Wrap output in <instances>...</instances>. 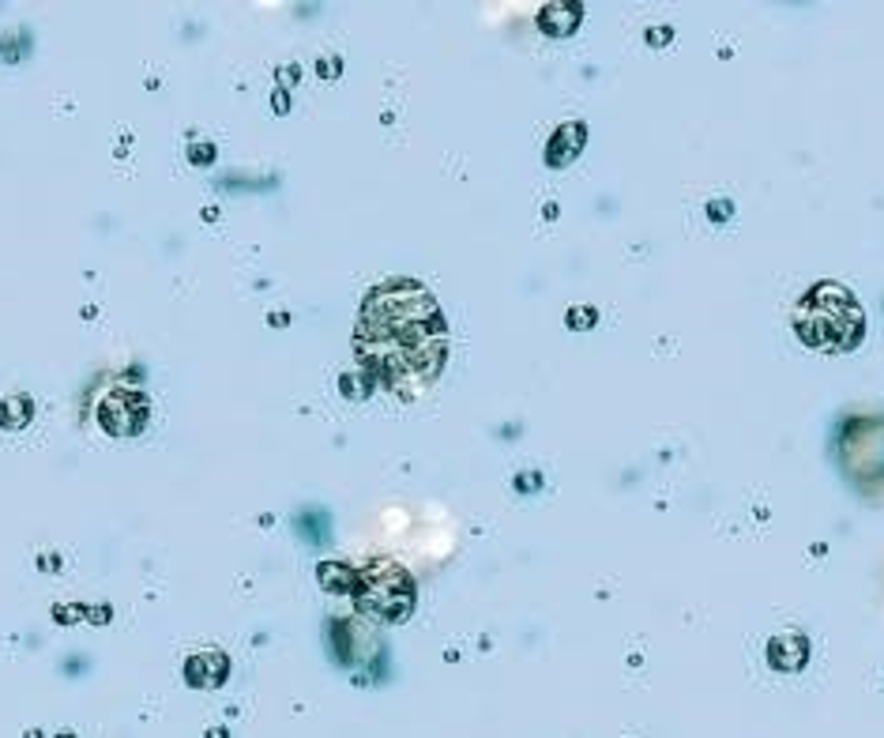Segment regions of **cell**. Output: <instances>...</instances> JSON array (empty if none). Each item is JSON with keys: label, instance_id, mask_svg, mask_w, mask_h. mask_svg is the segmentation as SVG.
<instances>
[{"label": "cell", "instance_id": "cell-5", "mask_svg": "<svg viewBox=\"0 0 884 738\" xmlns=\"http://www.w3.org/2000/svg\"><path fill=\"white\" fill-rule=\"evenodd\" d=\"M184 674H189L192 685H203V690H211V685H219V682L226 679V656H197Z\"/></svg>", "mask_w": 884, "mask_h": 738}, {"label": "cell", "instance_id": "cell-1", "mask_svg": "<svg viewBox=\"0 0 884 738\" xmlns=\"http://www.w3.org/2000/svg\"><path fill=\"white\" fill-rule=\"evenodd\" d=\"M354 358L369 384L414 395L429 389L448 358V324L433 290L414 279H388L361 302Z\"/></svg>", "mask_w": 884, "mask_h": 738}, {"label": "cell", "instance_id": "cell-4", "mask_svg": "<svg viewBox=\"0 0 884 738\" xmlns=\"http://www.w3.org/2000/svg\"><path fill=\"white\" fill-rule=\"evenodd\" d=\"M132 400H139V395H132V392H113V395H105V400H102L99 422H102L105 429H110V434H132V429L144 426V418H147V403L132 407Z\"/></svg>", "mask_w": 884, "mask_h": 738}, {"label": "cell", "instance_id": "cell-3", "mask_svg": "<svg viewBox=\"0 0 884 738\" xmlns=\"http://www.w3.org/2000/svg\"><path fill=\"white\" fill-rule=\"evenodd\" d=\"M354 595H358L361 611H369L380 622H403L414 606V584L403 569L388 566V561H377L366 573H358V584H354Z\"/></svg>", "mask_w": 884, "mask_h": 738}, {"label": "cell", "instance_id": "cell-2", "mask_svg": "<svg viewBox=\"0 0 884 738\" xmlns=\"http://www.w3.org/2000/svg\"><path fill=\"white\" fill-rule=\"evenodd\" d=\"M794 336L817 355H851L865 339V310L843 283H817L794 305Z\"/></svg>", "mask_w": 884, "mask_h": 738}]
</instances>
